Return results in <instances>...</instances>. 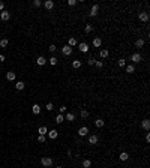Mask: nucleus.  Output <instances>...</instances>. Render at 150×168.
Instances as JSON below:
<instances>
[{
  "label": "nucleus",
  "mask_w": 150,
  "mask_h": 168,
  "mask_svg": "<svg viewBox=\"0 0 150 168\" xmlns=\"http://www.w3.org/2000/svg\"><path fill=\"white\" fill-rule=\"evenodd\" d=\"M95 125H96V128H102V126L105 125V122H104L102 119H96V120H95Z\"/></svg>",
  "instance_id": "nucleus-23"
},
{
  "label": "nucleus",
  "mask_w": 150,
  "mask_h": 168,
  "mask_svg": "<svg viewBox=\"0 0 150 168\" xmlns=\"http://www.w3.org/2000/svg\"><path fill=\"white\" fill-rule=\"evenodd\" d=\"M24 87H26V84H24L23 81H18V83L15 84V89H17V90H23Z\"/></svg>",
  "instance_id": "nucleus-21"
},
{
  "label": "nucleus",
  "mask_w": 150,
  "mask_h": 168,
  "mask_svg": "<svg viewBox=\"0 0 150 168\" xmlns=\"http://www.w3.org/2000/svg\"><path fill=\"white\" fill-rule=\"evenodd\" d=\"M6 80L8 81H14L15 80V72H8V74H6Z\"/></svg>",
  "instance_id": "nucleus-18"
},
{
  "label": "nucleus",
  "mask_w": 150,
  "mask_h": 168,
  "mask_svg": "<svg viewBox=\"0 0 150 168\" xmlns=\"http://www.w3.org/2000/svg\"><path fill=\"white\" fill-rule=\"evenodd\" d=\"M57 135H59V134H57V131H56V129L48 131V137L51 138V140H56V138H57Z\"/></svg>",
  "instance_id": "nucleus-12"
},
{
  "label": "nucleus",
  "mask_w": 150,
  "mask_h": 168,
  "mask_svg": "<svg viewBox=\"0 0 150 168\" xmlns=\"http://www.w3.org/2000/svg\"><path fill=\"white\" fill-rule=\"evenodd\" d=\"M98 11H99V5H93L89 15H90V17H96V15H98Z\"/></svg>",
  "instance_id": "nucleus-3"
},
{
  "label": "nucleus",
  "mask_w": 150,
  "mask_h": 168,
  "mask_svg": "<svg viewBox=\"0 0 150 168\" xmlns=\"http://www.w3.org/2000/svg\"><path fill=\"white\" fill-rule=\"evenodd\" d=\"M59 111H60V113H66V107H65V105H62V107L59 108Z\"/></svg>",
  "instance_id": "nucleus-41"
},
{
  "label": "nucleus",
  "mask_w": 150,
  "mask_h": 168,
  "mask_svg": "<svg viewBox=\"0 0 150 168\" xmlns=\"http://www.w3.org/2000/svg\"><path fill=\"white\" fill-rule=\"evenodd\" d=\"M68 5H69V6H75V5H77V0H68Z\"/></svg>",
  "instance_id": "nucleus-39"
},
{
  "label": "nucleus",
  "mask_w": 150,
  "mask_h": 168,
  "mask_svg": "<svg viewBox=\"0 0 150 168\" xmlns=\"http://www.w3.org/2000/svg\"><path fill=\"white\" fill-rule=\"evenodd\" d=\"M0 11H5V3L0 2Z\"/></svg>",
  "instance_id": "nucleus-42"
},
{
  "label": "nucleus",
  "mask_w": 150,
  "mask_h": 168,
  "mask_svg": "<svg viewBox=\"0 0 150 168\" xmlns=\"http://www.w3.org/2000/svg\"><path fill=\"white\" fill-rule=\"evenodd\" d=\"M99 56H101L102 59H107L110 56V51H108V50H101V51H99Z\"/></svg>",
  "instance_id": "nucleus-14"
},
{
  "label": "nucleus",
  "mask_w": 150,
  "mask_h": 168,
  "mask_svg": "<svg viewBox=\"0 0 150 168\" xmlns=\"http://www.w3.org/2000/svg\"><path fill=\"white\" fill-rule=\"evenodd\" d=\"M32 110H33V114H39V113H41V107H39L38 104H33Z\"/></svg>",
  "instance_id": "nucleus-17"
},
{
  "label": "nucleus",
  "mask_w": 150,
  "mask_h": 168,
  "mask_svg": "<svg viewBox=\"0 0 150 168\" xmlns=\"http://www.w3.org/2000/svg\"><path fill=\"white\" fill-rule=\"evenodd\" d=\"M78 48H80L81 53H87V51H89V45H87L86 42H81L80 45H78Z\"/></svg>",
  "instance_id": "nucleus-8"
},
{
  "label": "nucleus",
  "mask_w": 150,
  "mask_h": 168,
  "mask_svg": "<svg viewBox=\"0 0 150 168\" xmlns=\"http://www.w3.org/2000/svg\"><path fill=\"white\" fill-rule=\"evenodd\" d=\"M126 72H128V74H134V72H135V66L134 65H128L126 66Z\"/></svg>",
  "instance_id": "nucleus-20"
},
{
  "label": "nucleus",
  "mask_w": 150,
  "mask_h": 168,
  "mask_svg": "<svg viewBox=\"0 0 150 168\" xmlns=\"http://www.w3.org/2000/svg\"><path fill=\"white\" fill-rule=\"evenodd\" d=\"M44 6H45V9H53L54 8V2H53V0H45Z\"/></svg>",
  "instance_id": "nucleus-10"
},
{
  "label": "nucleus",
  "mask_w": 150,
  "mask_h": 168,
  "mask_svg": "<svg viewBox=\"0 0 150 168\" xmlns=\"http://www.w3.org/2000/svg\"><path fill=\"white\" fill-rule=\"evenodd\" d=\"M41 5H42V2H41V0H35V2H33V6H35V8H39Z\"/></svg>",
  "instance_id": "nucleus-35"
},
{
  "label": "nucleus",
  "mask_w": 150,
  "mask_h": 168,
  "mask_svg": "<svg viewBox=\"0 0 150 168\" xmlns=\"http://www.w3.org/2000/svg\"><path fill=\"white\" fill-rule=\"evenodd\" d=\"M102 45V39L101 38H95L93 39V47H101Z\"/></svg>",
  "instance_id": "nucleus-16"
},
{
  "label": "nucleus",
  "mask_w": 150,
  "mask_h": 168,
  "mask_svg": "<svg viewBox=\"0 0 150 168\" xmlns=\"http://www.w3.org/2000/svg\"><path fill=\"white\" fill-rule=\"evenodd\" d=\"M65 119L68 120V122H74V120H75V114H74V113H68Z\"/></svg>",
  "instance_id": "nucleus-19"
},
{
  "label": "nucleus",
  "mask_w": 150,
  "mask_h": 168,
  "mask_svg": "<svg viewBox=\"0 0 150 168\" xmlns=\"http://www.w3.org/2000/svg\"><path fill=\"white\" fill-rule=\"evenodd\" d=\"M0 47L6 48L8 47V39H2V41H0Z\"/></svg>",
  "instance_id": "nucleus-33"
},
{
  "label": "nucleus",
  "mask_w": 150,
  "mask_h": 168,
  "mask_svg": "<svg viewBox=\"0 0 150 168\" xmlns=\"http://www.w3.org/2000/svg\"><path fill=\"white\" fill-rule=\"evenodd\" d=\"M92 30H93V27H92V26H90V24H87V26H86V27H84V32H86V33H90V32H92Z\"/></svg>",
  "instance_id": "nucleus-34"
},
{
  "label": "nucleus",
  "mask_w": 150,
  "mask_h": 168,
  "mask_svg": "<svg viewBox=\"0 0 150 168\" xmlns=\"http://www.w3.org/2000/svg\"><path fill=\"white\" fill-rule=\"evenodd\" d=\"M141 128L144 131H149V128H150V120L149 119H144L143 122H141Z\"/></svg>",
  "instance_id": "nucleus-7"
},
{
  "label": "nucleus",
  "mask_w": 150,
  "mask_h": 168,
  "mask_svg": "<svg viewBox=\"0 0 150 168\" xmlns=\"http://www.w3.org/2000/svg\"><path fill=\"white\" fill-rule=\"evenodd\" d=\"M89 144H98V135H90L89 137Z\"/></svg>",
  "instance_id": "nucleus-13"
},
{
  "label": "nucleus",
  "mask_w": 150,
  "mask_h": 168,
  "mask_svg": "<svg viewBox=\"0 0 150 168\" xmlns=\"http://www.w3.org/2000/svg\"><path fill=\"white\" fill-rule=\"evenodd\" d=\"M144 45V39H137V41H135V47L137 48H141Z\"/></svg>",
  "instance_id": "nucleus-26"
},
{
  "label": "nucleus",
  "mask_w": 150,
  "mask_h": 168,
  "mask_svg": "<svg viewBox=\"0 0 150 168\" xmlns=\"http://www.w3.org/2000/svg\"><path fill=\"white\" fill-rule=\"evenodd\" d=\"M45 62H47V60H45V57H44V56H39V57L36 59V63L39 65V66H44V65H45Z\"/></svg>",
  "instance_id": "nucleus-11"
},
{
  "label": "nucleus",
  "mask_w": 150,
  "mask_h": 168,
  "mask_svg": "<svg viewBox=\"0 0 150 168\" xmlns=\"http://www.w3.org/2000/svg\"><path fill=\"white\" fill-rule=\"evenodd\" d=\"M41 164H42L44 167H51V165H53V159L48 158V156H44V158L41 159Z\"/></svg>",
  "instance_id": "nucleus-1"
},
{
  "label": "nucleus",
  "mask_w": 150,
  "mask_h": 168,
  "mask_svg": "<svg viewBox=\"0 0 150 168\" xmlns=\"http://www.w3.org/2000/svg\"><path fill=\"white\" fill-rule=\"evenodd\" d=\"M77 44H78V42H77V39H75V38H69V44H68V45H69L71 48H72V47H75Z\"/></svg>",
  "instance_id": "nucleus-25"
},
{
  "label": "nucleus",
  "mask_w": 150,
  "mask_h": 168,
  "mask_svg": "<svg viewBox=\"0 0 150 168\" xmlns=\"http://www.w3.org/2000/svg\"><path fill=\"white\" fill-rule=\"evenodd\" d=\"M38 132H39V135H47L48 129H47V126H41L39 129H38Z\"/></svg>",
  "instance_id": "nucleus-15"
},
{
  "label": "nucleus",
  "mask_w": 150,
  "mask_h": 168,
  "mask_svg": "<svg viewBox=\"0 0 150 168\" xmlns=\"http://www.w3.org/2000/svg\"><path fill=\"white\" fill-rule=\"evenodd\" d=\"M62 53H63V56H71V54H72V48H71L69 45H65V47L62 48Z\"/></svg>",
  "instance_id": "nucleus-5"
},
{
  "label": "nucleus",
  "mask_w": 150,
  "mask_h": 168,
  "mask_svg": "<svg viewBox=\"0 0 150 168\" xmlns=\"http://www.w3.org/2000/svg\"><path fill=\"white\" fill-rule=\"evenodd\" d=\"M56 50H57V47H56V45H54V44H51V45H50V47H48V51H50V53H53V54L56 53Z\"/></svg>",
  "instance_id": "nucleus-30"
},
{
  "label": "nucleus",
  "mask_w": 150,
  "mask_h": 168,
  "mask_svg": "<svg viewBox=\"0 0 150 168\" xmlns=\"http://www.w3.org/2000/svg\"><path fill=\"white\" fill-rule=\"evenodd\" d=\"M138 18H140V21H144V23H146V21H149V14L147 12H140L138 14Z\"/></svg>",
  "instance_id": "nucleus-6"
},
{
  "label": "nucleus",
  "mask_w": 150,
  "mask_h": 168,
  "mask_svg": "<svg viewBox=\"0 0 150 168\" xmlns=\"http://www.w3.org/2000/svg\"><path fill=\"white\" fill-rule=\"evenodd\" d=\"M0 62H5V56L3 54H0Z\"/></svg>",
  "instance_id": "nucleus-43"
},
{
  "label": "nucleus",
  "mask_w": 150,
  "mask_h": 168,
  "mask_svg": "<svg viewBox=\"0 0 150 168\" xmlns=\"http://www.w3.org/2000/svg\"><path fill=\"white\" fill-rule=\"evenodd\" d=\"M72 68H75V69L81 68V62L80 60H74V62H72Z\"/></svg>",
  "instance_id": "nucleus-27"
},
{
  "label": "nucleus",
  "mask_w": 150,
  "mask_h": 168,
  "mask_svg": "<svg viewBox=\"0 0 150 168\" xmlns=\"http://www.w3.org/2000/svg\"><path fill=\"white\" fill-rule=\"evenodd\" d=\"M95 66H96V68H102V66H104V62L96 60V62H95Z\"/></svg>",
  "instance_id": "nucleus-36"
},
{
  "label": "nucleus",
  "mask_w": 150,
  "mask_h": 168,
  "mask_svg": "<svg viewBox=\"0 0 150 168\" xmlns=\"http://www.w3.org/2000/svg\"><path fill=\"white\" fill-rule=\"evenodd\" d=\"M38 141H39V143H45V135H39V137H38Z\"/></svg>",
  "instance_id": "nucleus-38"
},
{
  "label": "nucleus",
  "mask_w": 150,
  "mask_h": 168,
  "mask_svg": "<svg viewBox=\"0 0 150 168\" xmlns=\"http://www.w3.org/2000/svg\"><path fill=\"white\" fill-rule=\"evenodd\" d=\"M131 60L134 62V63H140V62L143 60L141 59V54L140 53H134V54H132V57H131Z\"/></svg>",
  "instance_id": "nucleus-2"
},
{
  "label": "nucleus",
  "mask_w": 150,
  "mask_h": 168,
  "mask_svg": "<svg viewBox=\"0 0 150 168\" xmlns=\"http://www.w3.org/2000/svg\"><path fill=\"white\" fill-rule=\"evenodd\" d=\"M119 158H120V161H128V159H129V155H128L126 152H122L119 155Z\"/></svg>",
  "instance_id": "nucleus-22"
},
{
  "label": "nucleus",
  "mask_w": 150,
  "mask_h": 168,
  "mask_svg": "<svg viewBox=\"0 0 150 168\" xmlns=\"http://www.w3.org/2000/svg\"><path fill=\"white\" fill-rule=\"evenodd\" d=\"M90 167H92V161H89V159L83 161V168H90Z\"/></svg>",
  "instance_id": "nucleus-24"
},
{
  "label": "nucleus",
  "mask_w": 150,
  "mask_h": 168,
  "mask_svg": "<svg viewBox=\"0 0 150 168\" xmlns=\"http://www.w3.org/2000/svg\"><path fill=\"white\" fill-rule=\"evenodd\" d=\"M50 65H53V66L57 65V57H54V56H53V57L50 59Z\"/></svg>",
  "instance_id": "nucleus-31"
},
{
  "label": "nucleus",
  "mask_w": 150,
  "mask_h": 168,
  "mask_svg": "<svg viewBox=\"0 0 150 168\" xmlns=\"http://www.w3.org/2000/svg\"><path fill=\"white\" fill-rule=\"evenodd\" d=\"M81 117H83V119H87V117H89V111L87 110H81Z\"/></svg>",
  "instance_id": "nucleus-32"
},
{
  "label": "nucleus",
  "mask_w": 150,
  "mask_h": 168,
  "mask_svg": "<svg viewBox=\"0 0 150 168\" xmlns=\"http://www.w3.org/2000/svg\"><path fill=\"white\" fill-rule=\"evenodd\" d=\"M0 41H2V38H0Z\"/></svg>",
  "instance_id": "nucleus-45"
},
{
  "label": "nucleus",
  "mask_w": 150,
  "mask_h": 168,
  "mask_svg": "<svg viewBox=\"0 0 150 168\" xmlns=\"http://www.w3.org/2000/svg\"><path fill=\"white\" fill-rule=\"evenodd\" d=\"M0 18H2L3 21H8L11 18V12H8V11H2V14H0Z\"/></svg>",
  "instance_id": "nucleus-4"
},
{
  "label": "nucleus",
  "mask_w": 150,
  "mask_h": 168,
  "mask_svg": "<svg viewBox=\"0 0 150 168\" xmlns=\"http://www.w3.org/2000/svg\"><path fill=\"white\" fill-rule=\"evenodd\" d=\"M65 122V117L62 114H59V116H56V123H63Z\"/></svg>",
  "instance_id": "nucleus-28"
},
{
  "label": "nucleus",
  "mask_w": 150,
  "mask_h": 168,
  "mask_svg": "<svg viewBox=\"0 0 150 168\" xmlns=\"http://www.w3.org/2000/svg\"><path fill=\"white\" fill-rule=\"evenodd\" d=\"M95 62H96L95 59H93V57H90V59H89V60H87V63H89V65H90V66H93V65H95Z\"/></svg>",
  "instance_id": "nucleus-37"
},
{
  "label": "nucleus",
  "mask_w": 150,
  "mask_h": 168,
  "mask_svg": "<svg viewBox=\"0 0 150 168\" xmlns=\"http://www.w3.org/2000/svg\"><path fill=\"white\" fill-rule=\"evenodd\" d=\"M87 134H89V129H87L86 126H83V128H80V129H78V135L80 137H86Z\"/></svg>",
  "instance_id": "nucleus-9"
},
{
  "label": "nucleus",
  "mask_w": 150,
  "mask_h": 168,
  "mask_svg": "<svg viewBox=\"0 0 150 168\" xmlns=\"http://www.w3.org/2000/svg\"><path fill=\"white\" fill-rule=\"evenodd\" d=\"M117 65L120 66V68H125V66H126V60H125V59H119Z\"/></svg>",
  "instance_id": "nucleus-29"
},
{
  "label": "nucleus",
  "mask_w": 150,
  "mask_h": 168,
  "mask_svg": "<svg viewBox=\"0 0 150 168\" xmlns=\"http://www.w3.org/2000/svg\"><path fill=\"white\" fill-rule=\"evenodd\" d=\"M53 108H54V105H53L51 102H48V104H47V110H48V111H51Z\"/></svg>",
  "instance_id": "nucleus-40"
},
{
  "label": "nucleus",
  "mask_w": 150,
  "mask_h": 168,
  "mask_svg": "<svg viewBox=\"0 0 150 168\" xmlns=\"http://www.w3.org/2000/svg\"><path fill=\"white\" fill-rule=\"evenodd\" d=\"M57 168H62V167H57Z\"/></svg>",
  "instance_id": "nucleus-44"
}]
</instances>
